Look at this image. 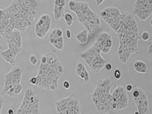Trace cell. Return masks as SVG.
I'll return each instance as SVG.
<instances>
[{
  "label": "cell",
  "instance_id": "obj_1",
  "mask_svg": "<svg viewBox=\"0 0 152 114\" xmlns=\"http://www.w3.org/2000/svg\"><path fill=\"white\" fill-rule=\"evenodd\" d=\"M116 33L119 41L118 57L121 63L125 64L132 55L139 53L138 23L131 13L125 12L121 13L120 27Z\"/></svg>",
  "mask_w": 152,
  "mask_h": 114
},
{
  "label": "cell",
  "instance_id": "obj_2",
  "mask_svg": "<svg viewBox=\"0 0 152 114\" xmlns=\"http://www.w3.org/2000/svg\"><path fill=\"white\" fill-rule=\"evenodd\" d=\"M4 10L14 28L25 31L34 24L38 14V4L37 0H13Z\"/></svg>",
  "mask_w": 152,
  "mask_h": 114
},
{
  "label": "cell",
  "instance_id": "obj_3",
  "mask_svg": "<svg viewBox=\"0 0 152 114\" xmlns=\"http://www.w3.org/2000/svg\"><path fill=\"white\" fill-rule=\"evenodd\" d=\"M47 63L40 64L37 75V86L41 89L56 91L58 89V80L62 76L63 67L60 60L53 53L46 54Z\"/></svg>",
  "mask_w": 152,
  "mask_h": 114
},
{
  "label": "cell",
  "instance_id": "obj_4",
  "mask_svg": "<svg viewBox=\"0 0 152 114\" xmlns=\"http://www.w3.org/2000/svg\"><path fill=\"white\" fill-rule=\"evenodd\" d=\"M68 7L69 10L75 13L79 23L90 35L94 34L100 28L99 16L91 9L87 2L69 0Z\"/></svg>",
  "mask_w": 152,
  "mask_h": 114
},
{
  "label": "cell",
  "instance_id": "obj_5",
  "mask_svg": "<svg viewBox=\"0 0 152 114\" xmlns=\"http://www.w3.org/2000/svg\"><path fill=\"white\" fill-rule=\"evenodd\" d=\"M112 83L111 79H99L92 94V101L100 114H111L113 113L112 105L113 102L110 93Z\"/></svg>",
  "mask_w": 152,
  "mask_h": 114
},
{
  "label": "cell",
  "instance_id": "obj_6",
  "mask_svg": "<svg viewBox=\"0 0 152 114\" xmlns=\"http://www.w3.org/2000/svg\"><path fill=\"white\" fill-rule=\"evenodd\" d=\"M101 51L94 46L79 54V57L89 67L90 70L98 73L102 70L107 61L101 56Z\"/></svg>",
  "mask_w": 152,
  "mask_h": 114
},
{
  "label": "cell",
  "instance_id": "obj_7",
  "mask_svg": "<svg viewBox=\"0 0 152 114\" xmlns=\"http://www.w3.org/2000/svg\"><path fill=\"white\" fill-rule=\"evenodd\" d=\"M40 98L31 88L25 90L21 106L16 114H41L39 108Z\"/></svg>",
  "mask_w": 152,
  "mask_h": 114
},
{
  "label": "cell",
  "instance_id": "obj_8",
  "mask_svg": "<svg viewBox=\"0 0 152 114\" xmlns=\"http://www.w3.org/2000/svg\"><path fill=\"white\" fill-rule=\"evenodd\" d=\"M23 71L21 67L15 66L4 76V87L2 94L14 98V91L17 86L21 85Z\"/></svg>",
  "mask_w": 152,
  "mask_h": 114
},
{
  "label": "cell",
  "instance_id": "obj_9",
  "mask_svg": "<svg viewBox=\"0 0 152 114\" xmlns=\"http://www.w3.org/2000/svg\"><path fill=\"white\" fill-rule=\"evenodd\" d=\"M56 108L58 114H81V105L75 95L56 102Z\"/></svg>",
  "mask_w": 152,
  "mask_h": 114
},
{
  "label": "cell",
  "instance_id": "obj_10",
  "mask_svg": "<svg viewBox=\"0 0 152 114\" xmlns=\"http://www.w3.org/2000/svg\"><path fill=\"white\" fill-rule=\"evenodd\" d=\"M121 15L120 10L114 7H105L100 12V17L102 20L116 33L120 27Z\"/></svg>",
  "mask_w": 152,
  "mask_h": 114
},
{
  "label": "cell",
  "instance_id": "obj_11",
  "mask_svg": "<svg viewBox=\"0 0 152 114\" xmlns=\"http://www.w3.org/2000/svg\"><path fill=\"white\" fill-rule=\"evenodd\" d=\"M132 98L140 114H149V103L144 90L134 85Z\"/></svg>",
  "mask_w": 152,
  "mask_h": 114
},
{
  "label": "cell",
  "instance_id": "obj_12",
  "mask_svg": "<svg viewBox=\"0 0 152 114\" xmlns=\"http://www.w3.org/2000/svg\"><path fill=\"white\" fill-rule=\"evenodd\" d=\"M133 12L141 21H146L152 15V0H136Z\"/></svg>",
  "mask_w": 152,
  "mask_h": 114
},
{
  "label": "cell",
  "instance_id": "obj_13",
  "mask_svg": "<svg viewBox=\"0 0 152 114\" xmlns=\"http://www.w3.org/2000/svg\"><path fill=\"white\" fill-rule=\"evenodd\" d=\"M113 103L117 106V111L125 109L128 106L129 98L126 90L121 86H118L112 94Z\"/></svg>",
  "mask_w": 152,
  "mask_h": 114
},
{
  "label": "cell",
  "instance_id": "obj_14",
  "mask_svg": "<svg viewBox=\"0 0 152 114\" xmlns=\"http://www.w3.org/2000/svg\"><path fill=\"white\" fill-rule=\"evenodd\" d=\"M51 18L48 14L42 15L35 26V33L40 39H43L50 31L51 26Z\"/></svg>",
  "mask_w": 152,
  "mask_h": 114
},
{
  "label": "cell",
  "instance_id": "obj_15",
  "mask_svg": "<svg viewBox=\"0 0 152 114\" xmlns=\"http://www.w3.org/2000/svg\"><path fill=\"white\" fill-rule=\"evenodd\" d=\"M97 49L105 54L111 51L113 46V39L112 36L108 33L102 32L99 34L94 45Z\"/></svg>",
  "mask_w": 152,
  "mask_h": 114
},
{
  "label": "cell",
  "instance_id": "obj_16",
  "mask_svg": "<svg viewBox=\"0 0 152 114\" xmlns=\"http://www.w3.org/2000/svg\"><path fill=\"white\" fill-rule=\"evenodd\" d=\"M0 35L3 38L12 32L15 28L11 25L4 9L0 10Z\"/></svg>",
  "mask_w": 152,
  "mask_h": 114
},
{
  "label": "cell",
  "instance_id": "obj_17",
  "mask_svg": "<svg viewBox=\"0 0 152 114\" xmlns=\"http://www.w3.org/2000/svg\"><path fill=\"white\" fill-rule=\"evenodd\" d=\"M4 41L7 43H12L20 47H22V37L19 30L14 29V30L4 37Z\"/></svg>",
  "mask_w": 152,
  "mask_h": 114
},
{
  "label": "cell",
  "instance_id": "obj_18",
  "mask_svg": "<svg viewBox=\"0 0 152 114\" xmlns=\"http://www.w3.org/2000/svg\"><path fill=\"white\" fill-rule=\"evenodd\" d=\"M48 41L56 49L62 51L64 49V39L63 37H59L56 34L55 28H54L48 36Z\"/></svg>",
  "mask_w": 152,
  "mask_h": 114
},
{
  "label": "cell",
  "instance_id": "obj_19",
  "mask_svg": "<svg viewBox=\"0 0 152 114\" xmlns=\"http://www.w3.org/2000/svg\"><path fill=\"white\" fill-rule=\"evenodd\" d=\"M76 73L77 75L80 77L83 80L88 83L91 81V77L88 71L87 70V69L85 65L82 62H79L76 66Z\"/></svg>",
  "mask_w": 152,
  "mask_h": 114
},
{
  "label": "cell",
  "instance_id": "obj_20",
  "mask_svg": "<svg viewBox=\"0 0 152 114\" xmlns=\"http://www.w3.org/2000/svg\"><path fill=\"white\" fill-rule=\"evenodd\" d=\"M1 56L5 62L10 64L12 67H14L15 66V58L17 56L14 54V53L12 52V50L7 48V49L3 51L1 53Z\"/></svg>",
  "mask_w": 152,
  "mask_h": 114
},
{
  "label": "cell",
  "instance_id": "obj_21",
  "mask_svg": "<svg viewBox=\"0 0 152 114\" xmlns=\"http://www.w3.org/2000/svg\"><path fill=\"white\" fill-rule=\"evenodd\" d=\"M133 67L134 70L136 72L140 74H146L148 70V65L145 62L141 60H136L134 62Z\"/></svg>",
  "mask_w": 152,
  "mask_h": 114
},
{
  "label": "cell",
  "instance_id": "obj_22",
  "mask_svg": "<svg viewBox=\"0 0 152 114\" xmlns=\"http://www.w3.org/2000/svg\"><path fill=\"white\" fill-rule=\"evenodd\" d=\"M88 35L89 33L88 31L86 28H84V30H82V31L77 33L75 36V38L76 41L79 43L84 45L88 42Z\"/></svg>",
  "mask_w": 152,
  "mask_h": 114
},
{
  "label": "cell",
  "instance_id": "obj_23",
  "mask_svg": "<svg viewBox=\"0 0 152 114\" xmlns=\"http://www.w3.org/2000/svg\"><path fill=\"white\" fill-rule=\"evenodd\" d=\"M64 9L62 6H54L53 8V13L56 21H59L64 16Z\"/></svg>",
  "mask_w": 152,
  "mask_h": 114
},
{
  "label": "cell",
  "instance_id": "obj_24",
  "mask_svg": "<svg viewBox=\"0 0 152 114\" xmlns=\"http://www.w3.org/2000/svg\"><path fill=\"white\" fill-rule=\"evenodd\" d=\"M64 21L66 22V25L69 27L72 26V25L74 22V17L72 14H70L69 13H65L64 16Z\"/></svg>",
  "mask_w": 152,
  "mask_h": 114
},
{
  "label": "cell",
  "instance_id": "obj_25",
  "mask_svg": "<svg viewBox=\"0 0 152 114\" xmlns=\"http://www.w3.org/2000/svg\"><path fill=\"white\" fill-rule=\"evenodd\" d=\"M141 38L142 40L145 42L148 41L150 38V33L148 31H144L141 34Z\"/></svg>",
  "mask_w": 152,
  "mask_h": 114
},
{
  "label": "cell",
  "instance_id": "obj_26",
  "mask_svg": "<svg viewBox=\"0 0 152 114\" xmlns=\"http://www.w3.org/2000/svg\"><path fill=\"white\" fill-rule=\"evenodd\" d=\"M29 61H30V64H32L33 66H36L38 63L37 57H36L34 54L31 55L29 57Z\"/></svg>",
  "mask_w": 152,
  "mask_h": 114
},
{
  "label": "cell",
  "instance_id": "obj_27",
  "mask_svg": "<svg viewBox=\"0 0 152 114\" xmlns=\"http://www.w3.org/2000/svg\"><path fill=\"white\" fill-rule=\"evenodd\" d=\"M113 75H114L115 78L116 79H117V80L120 79L121 78V76H122V75H121V71H120L119 69H116V70L114 71Z\"/></svg>",
  "mask_w": 152,
  "mask_h": 114
},
{
  "label": "cell",
  "instance_id": "obj_28",
  "mask_svg": "<svg viewBox=\"0 0 152 114\" xmlns=\"http://www.w3.org/2000/svg\"><path fill=\"white\" fill-rule=\"evenodd\" d=\"M28 82L30 84L32 85H37V82H38V80H37V77H33L30 78L28 79Z\"/></svg>",
  "mask_w": 152,
  "mask_h": 114
},
{
  "label": "cell",
  "instance_id": "obj_29",
  "mask_svg": "<svg viewBox=\"0 0 152 114\" xmlns=\"http://www.w3.org/2000/svg\"><path fill=\"white\" fill-rule=\"evenodd\" d=\"M63 87H64V88L65 90H69L70 88V83H69V81L66 80L65 81L63 82Z\"/></svg>",
  "mask_w": 152,
  "mask_h": 114
},
{
  "label": "cell",
  "instance_id": "obj_30",
  "mask_svg": "<svg viewBox=\"0 0 152 114\" xmlns=\"http://www.w3.org/2000/svg\"><path fill=\"white\" fill-rule=\"evenodd\" d=\"M147 51H148V54L149 56H152V41H151L148 43Z\"/></svg>",
  "mask_w": 152,
  "mask_h": 114
},
{
  "label": "cell",
  "instance_id": "obj_31",
  "mask_svg": "<svg viewBox=\"0 0 152 114\" xmlns=\"http://www.w3.org/2000/svg\"><path fill=\"white\" fill-rule=\"evenodd\" d=\"M133 88H134V85H133L131 83H128L127 85L126 86V87H125L126 91L129 93L132 92Z\"/></svg>",
  "mask_w": 152,
  "mask_h": 114
},
{
  "label": "cell",
  "instance_id": "obj_32",
  "mask_svg": "<svg viewBox=\"0 0 152 114\" xmlns=\"http://www.w3.org/2000/svg\"><path fill=\"white\" fill-rule=\"evenodd\" d=\"M5 104V100L4 97L1 95V99H0V108H1V114L2 113V108L4 106V104Z\"/></svg>",
  "mask_w": 152,
  "mask_h": 114
},
{
  "label": "cell",
  "instance_id": "obj_33",
  "mask_svg": "<svg viewBox=\"0 0 152 114\" xmlns=\"http://www.w3.org/2000/svg\"><path fill=\"white\" fill-rule=\"evenodd\" d=\"M104 67L107 71H111L112 70V66L111 64H106Z\"/></svg>",
  "mask_w": 152,
  "mask_h": 114
},
{
  "label": "cell",
  "instance_id": "obj_34",
  "mask_svg": "<svg viewBox=\"0 0 152 114\" xmlns=\"http://www.w3.org/2000/svg\"><path fill=\"white\" fill-rule=\"evenodd\" d=\"M66 37L68 39H70L71 38V37H72L71 32L69 29H67L66 30Z\"/></svg>",
  "mask_w": 152,
  "mask_h": 114
},
{
  "label": "cell",
  "instance_id": "obj_35",
  "mask_svg": "<svg viewBox=\"0 0 152 114\" xmlns=\"http://www.w3.org/2000/svg\"><path fill=\"white\" fill-rule=\"evenodd\" d=\"M95 2H96V4L97 5V6H99V5H102V4L104 2V1L105 0H95Z\"/></svg>",
  "mask_w": 152,
  "mask_h": 114
},
{
  "label": "cell",
  "instance_id": "obj_36",
  "mask_svg": "<svg viewBox=\"0 0 152 114\" xmlns=\"http://www.w3.org/2000/svg\"><path fill=\"white\" fill-rule=\"evenodd\" d=\"M7 114H14V110L12 108H9L7 110Z\"/></svg>",
  "mask_w": 152,
  "mask_h": 114
},
{
  "label": "cell",
  "instance_id": "obj_37",
  "mask_svg": "<svg viewBox=\"0 0 152 114\" xmlns=\"http://www.w3.org/2000/svg\"><path fill=\"white\" fill-rule=\"evenodd\" d=\"M134 114H140V113H138L137 111H135V112L134 113Z\"/></svg>",
  "mask_w": 152,
  "mask_h": 114
},
{
  "label": "cell",
  "instance_id": "obj_38",
  "mask_svg": "<svg viewBox=\"0 0 152 114\" xmlns=\"http://www.w3.org/2000/svg\"><path fill=\"white\" fill-rule=\"evenodd\" d=\"M150 24H151V28H152V19L150 21Z\"/></svg>",
  "mask_w": 152,
  "mask_h": 114
}]
</instances>
